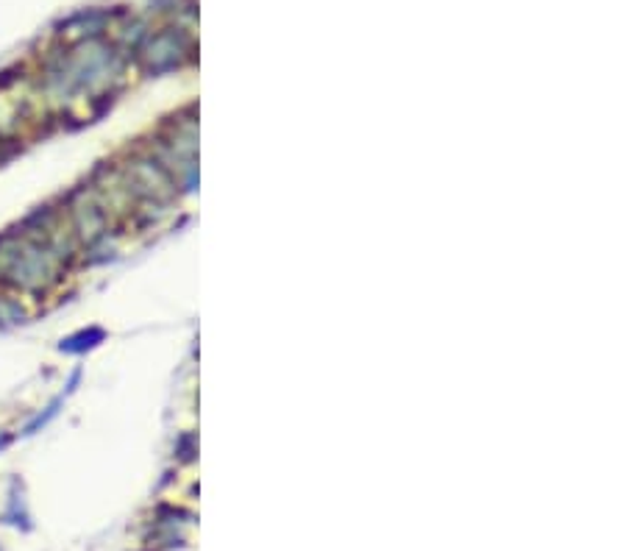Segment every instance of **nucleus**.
I'll return each instance as SVG.
<instances>
[{
  "label": "nucleus",
  "mask_w": 626,
  "mask_h": 551,
  "mask_svg": "<svg viewBox=\"0 0 626 551\" xmlns=\"http://www.w3.org/2000/svg\"><path fill=\"white\" fill-rule=\"evenodd\" d=\"M28 317H31L28 298L15 290L0 287V328L23 326V323H28Z\"/></svg>",
  "instance_id": "1"
},
{
  "label": "nucleus",
  "mask_w": 626,
  "mask_h": 551,
  "mask_svg": "<svg viewBox=\"0 0 626 551\" xmlns=\"http://www.w3.org/2000/svg\"><path fill=\"white\" fill-rule=\"evenodd\" d=\"M103 338H106L103 328L89 326V328H81V332H76V335H70V338H62L59 351H62V354H70V357H81V354L98 348V346L103 343Z\"/></svg>",
  "instance_id": "2"
},
{
  "label": "nucleus",
  "mask_w": 626,
  "mask_h": 551,
  "mask_svg": "<svg viewBox=\"0 0 626 551\" xmlns=\"http://www.w3.org/2000/svg\"><path fill=\"white\" fill-rule=\"evenodd\" d=\"M62 404H65L62 399H53V401H50V404H47L42 412H37V415H34V418H31V421H28V423L20 429V434H23V437H28V434H37V431H42V429H45V426H47V423H50L56 415H59Z\"/></svg>",
  "instance_id": "3"
},
{
  "label": "nucleus",
  "mask_w": 626,
  "mask_h": 551,
  "mask_svg": "<svg viewBox=\"0 0 626 551\" xmlns=\"http://www.w3.org/2000/svg\"><path fill=\"white\" fill-rule=\"evenodd\" d=\"M12 440H15V434L9 429H0V452H6L12 446Z\"/></svg>",
  "instance_id": "4"
},
{
  "label": "nucleus",
  "mask_w": 626,
  "mask_h": 551,
  "mask_svg": "<svg viewBox=\"0 0 626 551\" xmlns=\"http://www.w3.org/2000/svg\"><path fill=\"white\" fill-rule=\"evenodd\" d=\"M9 148H12V140H9V134L4 129H0V159L9 153Z\"/></svg>",
  "instance_id": "5"
}]
</instances>
